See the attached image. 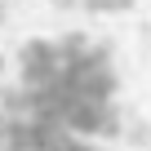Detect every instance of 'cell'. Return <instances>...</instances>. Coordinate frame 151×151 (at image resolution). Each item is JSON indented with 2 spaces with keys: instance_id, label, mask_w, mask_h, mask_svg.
Listing matches in <instances>:
<instances>
[{
  "instance_id": "cell-1",
  "label": "cell",
  "mask_w": 151,
  "mask_h": 151,
  "mask_svg": "<svg viewBox=\"0 0 151 151\" xmlns=\"http://www.w3.org/2000/svg\"><path fill=\"white\" fill-rule=\"evenodd\" d=\"M14 62H18V85H22V89H45L53 76H58V67H62L58 40H49V36H27V40L18 45Z\"/></svg>"
},
{
  "instance_id": "cell-2",
  "label": "cell",
  "mask_w": 151,
  "mask_h": 151,
  "mask_svg": "<svg viewBox=\"0 0 151 151\" xmlns=\"http://www.w3.org/2000/svg\"><path fill=\"white\" fill-rule=\"evenodd\" d=\"M67 129H76L80 138H116L124 129L120 102L116 98H76L67 111Z\"/></svg>"
},
{
  "instance_id": "cell-3",
  "label": "cell",
  "mask_w": 151,
  "mask_h": 151,
  "mask_svg": "<svg viewBox=\"0 0 151 151\" xmlns=\"http://www.w3.org/2000/svg\"><path fill=\"white\" fill-rule=\"evenodd\" d=\"M76 67H80V98H116L120 93V76H116L111 62L85 58V62H76Z\"/></svg>"
},
{
  "instance_id": "cell-4",
  "label": "cell",
  "mask_w": 151,
  "mask_h": 151,
  "mask_svg": "<svg viewBox=\"0 0 151 151\" xmlns=\"http://www.w3.org/2000/svg\"><path fill=\"white\" fill-rule=\"evenodd\" d=\"M89 45H93V36L67 31V36H58V58H62V62H85V58H89Z\"/></svg>"
},
{
  "instance_id": "cell-5",
  "label": "cell",
  "mask_w": 151,
  "mask_h": 151,
  "mask_svg": "<svg viewBox=\"0 0 151 151\" xmlns=\"http://www.w3.org/2000/svg\"><path fill=\"white\" fill-rule=\"evenodd\" d=\"M138 5V0H85L80 9H89V14H129Z\"/></svg>"
},
{
  "instance_id": "cell-6",
  "label": "cell",
  "mask_w": 151,
  "mask_h": 151,
  "mask_svg": "<svg viewBox=\"0 0 151 151\" xmlns=\"http://www.w3.org/2000/svg\"><path fill=\"white\" fill-rule=\"evenodd\" d=\"M49 5H53V9H80L85 0H49Z\"/></svg>"
},
{
  "instance_id": "cell-7",
  "label": "cell",
  "mask_w": 151,
  "mask_h": 151,
  "mask_svg": "<svg viewBox=\"0 0 151 151\" xmlns=\"http://www.w3.org/2000/svg\"><path fill=\"white\" fill-rule=\"evenodd\" d=\"M5 67H9V62H5V58H0V89H5Z\"/></svg>"
},
{
  "instance_id": "cell-8",
  "label": "cell",
  "mask_w": 151,
  "mask_h": 151,
  "mask_svg": "<svg viewBox=\"0 0 151 151\" xmlns=\"http://www.w3.org/2000/svg\"><path fill=\"white\" fill-rule=\"evenodd\" d=\"M85 151H102V147H93V138H89V142H85Z\"/></svg>"
},
{
  "instance_id": "cell-9",
  "label": "cell",
  "mask_w": 151,
  "mask_h": 151,
  "mask_svg": "<svg viewBox=\"0 0 151 151\" xmlns=\"http://www.w3.org/2000/svg\"><path fill=\"white\" fill-rule=\"evenodd\" d=\"M0 14H5V0H0Z\"/></svg>"
}]
</instances>
